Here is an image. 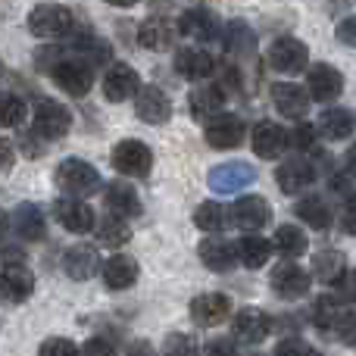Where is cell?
<instances>
[{
    "label": "cell",
    "instance_id": "cell-30",
    "mask_svg": "<svg viewBox=\"0 0 356 356\" xmlns=\"http://www.w3.org/2000/svg\"><path fill=\"white\" fill-rule=\"evenodd\" d=\"M234 244H238V263L244 266V269H263L272 257V247H275L266 238H259V234H244V238L234 241Z\"/></svg>",
    "mask_w": 356,
    "mask_h": 356
},
{
    "label": "cell",
    "instance_id": "cell-18",
    "mask_svg": "<svg viewBox=\"0 0 356 356\" xmlns=\"http://www.w3.org/2000/svg\"><path fill=\"white\" fill-rule=\"evenodd\" d=\"M309 91L300 85H294V81H278V85H272V104H275V110L282 113V116L288 119H303L309 110Z\"/></svg>",
    "mask_w": 356,
    "mask_h": 356
},
{
    "label": "cell",
    "instance_id": "cell-7",
    "mask_svg": "<svg viewBox=\"0 0 356 356\" xmlns=\"http://www.w3.org/2000/svg\"><path fill=\"white\" fill-rule=\"evenodd\" d=\"M244 135H247V125L241 116L234 113H219L216 119L207 122V144L213 150H234L244 144Z\"/></svg>",
    "mask_w": 356,
    "mask_h": 356
},
{
    "label": "cell",
    "instance_id": "cell-1",
    "mask_svg": "<svg viewBox=\"0 0 356 356\" xmlns=\"http://www.w3.org/2000/svg\"><path fill=\"white\" fill-rule=\"evenodd\" d=\"M56 50H47V60L44 56H38V66H47L50 79L56 81V85L63 88V91L69 94V97H85L88 91H91L94 85V75H91V66H88L85 60H79V56H60V60H54Z\"/></svg>",
    "mask_w": 356,
    "mask_h": 356
},
{
    "label": "cell",
    "instance_id": "cell-20",
    "mask_svg": "<svg viewBox=\"0 0 356 356\" xmlns=\"http://www.w3.org/2000/svg\"><path fill=\"white\" fill-rule=\"evenodd\" d=\"M253 178H257V172H253V166H247V163H225V166H216L213 172H209V188H213L216 194H238Z\"/></svg>",
    "mask_w": 356,
    "mask_h": 356
},
{
    "label": "cell",
    "instance_id": "cell-37",
    "mask_svg": "<svg viewBox=\"0 0 356 356\" xmlns=\"http://www.w3.org/2000/svg\"><path fill=\"white\" fill-rule=\"evenodd\" d=\"M97 238H100V244H106V247H122L131 241V228L122 216L110 213L106 219H97Z\"/></svg>",
    "mask_w": 356,
    "mask_h": 356
},
{
    "label": "cell",
    "instance_id": "cell-45",
    "mask_svg": "<svg viewBox=\"0 0 356 356\" xmlns=\"http://www.w3.org/2000/svg\"><path fill=\"white\" fill-rule=\"evenodd\" d=\"M334 297H338V303H356V272H347L334 284Z\"/></svg>",
    "mask_w": 356,
    "mask_h": 356
},
{
    "label": "cell",
    "instance_id": "cell-53",
    "mask_svg": "<svg viewBox=\"0 0 356 356\" xmlns=\"http://www.w3.org/2000/svg\"><path fill=\"white\" fill-rule=\"evenodd\" d=\"M6 228H10V219H6V213H3V209H0V241H3Z\"/></svg>",
    "mask_w": 356,
    "mask_h": 356
},
{
    "label": "cell",
    "instance_id": "cell-34",
    "mask_svg": "<svg viewBox=\"0 0 356 356\" xmlns=\"http://www.w3.org/2000/svg\"><path fill=\"white\" fill-rule=\"evenodd\" d=\"M172 25L166 22V19H147V22L138 29V41H141V47L147 50H169V44H172Z\"/></svg>",
    "mask_w": 356,
    "mask_h": 356
},
{
    "label": "cell",
    "instance_id": "cell-25",
    "mask_svg": "<svg viewBox=\"0 0 356 356\" xmlns=\"http://www.w3.org/2000/svg\"><path fill=\"white\" fill-rule=\"evenodd\" d=\"M106 209L122 219H135L141 216V197L129 181H110L106 184Z\"/></svg>",
    "mask_w": 356,
    "mask_h": 356
},
{
    "label": "cell",
    "instance_id": "cell-55",
    "mask_svg": "<svg viewBox=\"0 0 356 356\" xmlns=\"http://www.w3.org/2000/svg\"><path fill=\"white\" fill-rule=\"evenodd\" d=\"M0 75H3V63H0Z\"/></svg>",
    "mask_w": 356,
    "mask_h": 356
},
{
    "label": "cell",
    "instance_id": "cell-4",
    "mask_svg": "<svg viewBox=\"0 0 356 356\" xmlns=\"http://www.w3.org/2000/svg\"><path fill=\"white\" fill-rule=\"evenodd\" d=\"M72 29V10L63 3H38L29 13V31L35 38H63Z\"/></svg>",
    "mask_w": 356,
    "mask_h": 356
},
{
    "label": "cell",
    "instance_id": "cell-13",
    "mask_svg": "<svg viewBox=\"0 0 356 356\" xmlns=\"http://www.w3.org/2000/svg\"><path fill=\"white\" fill-rule=\"evenodd\" d=\"M269 219H272L269 203H266L263 197H257V194L238 197V200H234V207H232V222L241 228V232H247V234L259 232V228H263Z\"/></svg>",
    "mask_w": 356,
    "mask_h": 356
},
{
    "label": "cell",
    "instance_id": "cell-44",
    "mask_svg": "<svg viewBox=\"0 0 356 356\" xmlns=\"http://www.w3.org/2000/svg\"><path fill=\"white\" fill-rule=\"evenodd\" d=\"M275 356H313V347L303 338H284L282 344L275 347Z\"/></svg>",
    "mask_w": 356,
    "mask_h": 356
},
{
    "label": "cell",
    "instance_id": "cell-41",
    "mask_svg": "<svg viewBox=\"0 0 356 356\" xmlns=\"http://www.w3.org/2000/svg\"><path fill=\"white\" fill-rule=\"evenodd\" d=\"M163 356H197V341L184 332H172L163 344Z\"/></svg>",
    "mask_w": 356,
    "mask_h": 356
},
{
    "label": "cell",
    "instance_id": "cell-32",
    "mask_svg": "<svg viewBox=\"0 0 356 356\" xmlns=\"http://www.w3.org/2000/svg\"><path fill=\"white\" fill-rule=\"evenodd\" d=\"M347 259H344V253H338V250H322V253H316V259H313V275L319 278L322 284H338L341 278L347 275Z\"/></svg>",
    "mask_w": 356,
    "mask_h": 356
},
{
    "label": "cell",
    "instance_id": "cell-46",
    "mask_svg": "<svg viewBox=\"0 0 356 356\" xmlns=\"http://www.w3.org/2000/svg\"><path fill=\"white\" fill-rule=\"evenodd\" d=\"M81 356H116V350H113V344L106 338H91L81 347Z\"/></svg>",
    "mask_w": 356,
    "mask_h": 356
},
{
    "label": "cell",
    "instance_id": "cell-23",
    "mask_svg": "<svg viewBox=\"0 0 356 356\" xmlns=\"http://www.w3.org/2000/svg\"><path fill=\"white\" fill-rule=\"evenodd\" d=\"M313 178H316L313 163L300 160V156H297V160L282 163L278 172H275V181H278V188H282L284 194H300V191H307L309 184H313Z\"/></svg>",
    "mask_w": 356,
    "mask_h": 356
},
{
    "label": "cell",
    "instance_id": "cell-21",
    "mask_svg": "<svg viewBox=\"0 0 356 356\" xmlns=\"http://www.w3.org/2000/svg\"><path fill=\"white\" fill-rule=\"evenodd\" d=\"M200 263L207 266L209 272H232L238 266V244L225 238H207L200 241Z\"/></svg>",
    "mask_w": 356,
    "mask_h": 356
},
{
    "label": "cell",
    "instance_id": "cell-36",
    "mask_svg": "<svg viewBox=\"0 0 356 356\" xmlns=\"http://www.w3.org/2000/svg\"><path fill=\"white\" fill-rule=\"evenodd\" d=\"M294 209L309 228H319L322 232V228L332 225V209H328V203L322 197H303V200H297Z\"/></svg>",
    "mask_w": 356,
    "mask_h": 356
},
{
    "label": "cell",
    "instance_id": "cell-2",
    "mask_svg": "<svg viewBox=\"0 0 356 356\" xmlns=\"http://www.w3.org/2000/svg\"><path fill=\"white\" fill-rule=\"evenodd\" d=\"M113 169L129 178H147L150 169H154V150L144 141H135V138L119 141L113 147Z\"/></svg>",
    "mask_w": 356,
    "mask_h": 356
},
{
    "label": "cell",
    "instance_id": "cell-33",
    "mask_svg": "<svg viewBox=\"0 0 356 356\" xmlns=\"http://www.w3.org/2000/svg\"><path fill=\"white\" fill-rule=\"evenodd\" d=\"M228 216H232V209H225L219 200H203L200 207L194 209V225L200 228V232L216 234L228 225Z\"/></svg>",
    "mask_w": 356,
    "mask_h": 356
},
{
    "label": "cell",
    "instance_id": "cell-29",
    "mask_svg": "<svg viewBox=\"0 0 356 356\" xmlns=\"http://www.w3.org/2000/svg\"><path fill=\"white\" fill-rule=\"evenodd\" d=\"M13 225H16V234L22 241H44L47 238V222H44V213L35 207V203H19L16 209V219H13Z\"/></svg>",
    "mask_w": 356,
    "mask_h": 356
},
{
    "label": "cell",
    "instance_id": "cell-26",
    "mask_svg": "<svg viewBox=\"0 0 356 356\" xmlns=\"http://www.w3.org/2000/svg\"><path fill=\"white\" fill-rule=\"evenodd\" d=\"M188 106H191V116L194 119H216L225 106V91L219 85H197L188 97Z\"/></svg>",
    "mask_w": 356,
    "mask_h": 356
},
{
    "label": "cell",
    "instance_id": "cell-5",
    "mask_svg": "<svg viewBox=\"0 0 356 356\" xmlns=\"http://www.w3.org/2000/svg\"><path fill=\"white\" fill-rule=\"evenodd\" d=\"M309 63V47L300 41V38H278V41H272L269 47V66L275 69V72H284V75H297L303 72Z\"/></svg>",
    "mask_w": 356,
    "mask_h": 356
},
{
    "label": "cell",
    "instance_id": "cell-43",
    "mask_svg": "<svg viewBox=\"0 0 356 356\" xmlns=\"http://www.w3.org/2000/svg\"><path fill=\"white\" fill-rule=\"evenodd\" d=\"M316 131H319V129H313V125L300 122L294 131H291V144H294L297 150H313V147H316Z\"/></svg>",
    "mask_w": 356,
    "mask_h": 356
},
{
    "label": "cell",
    "instance_id": "cell-35",
    "mask_svg": "<svg viewBox=\"0 0 356 356\" xmlns=\"http://www.w3.org/2000/svg\"><path fill=\"white\" fill-rule=\"evenodd\" d=\"M272 244H275V250L282 253V257L297 259V257H303V253H307L309 241H307V234H303L297 225H278V232H275V238H272Z\"/></svg>",
    "mask_w": 356,
    "mask_h": 356
},
{
    "label": "cell",
    "instance_id": "cell-47",
    "mask_svg": "<svg viewBox=\"0 0 356 356\" xmlns=\"http://www.w3.org/2000/svg\"><path fill=\"white\" fill-rule=\"evenodd\" d=\"M338 41L347 44V47H356V16H347L338 25Z\"/></svg>",
    "mask_w": 356,
    "mask_h": 356
},
{
    "label": "cell",
    "instance_id": "cell-14",
    "mask_svg": "<svg viewBox=\"0 0 356 356\" xmlns=\"http://www.w3.org/2000/svg\"><path fill=\"white\" fill-rule=\"evenodd\" d=\"M307 91H309V97L319 100V104H332V100H338L341 91H344V75L334 66H328V63H319V66H313L307 75Z\"/></svg>",
    "mask_w": 356,
    "mask_h": 356
},
{
    "label": "cell",
    "instance_id": "cell-22",
    "mask_svg": "<svg viewBox=\"0 0 356 356\" xmlns=\"http://www.w3.org/2000/svg\"><path fill=\"white\" fill-rule=\"evenodd\" d=\"M175 72L188 81H203L216 72V60L207 54V50L197 47H184L175 54Z\"/></svg>",
    "mask_w": 356,
    "mask_h": 356
},
{
    "label": "cell",
    "instance_id": "cell-3",
    "mask_svg": "<svg viewBox=\"0 0 356 356\" xmlns=\"http://www.w3.org/2000/svg\"><path fill=\"white\" fill-rule=\"evenodd\" d=\"M56 184L66 197H85L100 188V172L85 160H63L56 166Z\"/></svg>",
    "mask_w": 356,
    "mask_h": 356
},
{
    "label": "cell",
    "instance_id": "cell-31",
    "mask_svg": "<svg viewBox=\"0 0 356 356\" xmlns=\"http://www.w3.org/2000/svg\"><path fill=\"white\" fill-rule=\"evenodd\" d=\"M222 44H225V50L232 56L244 60V56H250L253 50H257V35H253V29L247 22L234 19V22H228L225 35H222Z\"/></svg>",
    "mask_w": 356,
    "mask_h": 356
},
{
    "label": "cell",
    "instance_id": "cell-16",
    "mask_svg": "<svg viewBox=\"0 0 356 356\" xmlns=\"http://www.w3.org/2000/svg\"><path fill=\"white\" fill-rule=\"evenodd\" d=\"M35 291V275L22 263H6L0 269V297L10 303H25Z\"/></svg>",
    "mask_w": 356,
    "mask_h": 356
},
{
    "label": "cell",
    "instance_id": "cell-52",
    "mask_svg": "<svg viewBox=\"0 0 356 356\" xmlns=\"http://www.w3.org/2000/svg\"><path fill=\"white\" fill-rule=\"evenodd\" d=\"M344 169H347V175L356 178V141L350 144V150L344 154Z\"/></svg>",
    "mask_w": 356,
    "mask_h": 356
},
{
    "label": "cell",
    "instance_id": "cell-11",
    "mask_svg": "<svg viewBox=\"0 0 356 356\" xmlns=\"http://www.w3.org/2000/svg\"><path fill=\"white\" fill-rule=\"evenodd\" d=\"M272 291H275L278 297H284V300H297V297L309 294V284H313V278H309L307 269H300L297 263H282L272 269Z\"/></svg>",
    "mask_w": 356,
    "mask_h": 356
},
{
    "label": "cell",
    "instance_id": "cell-28",
    "mask_svg": "<svg viewBox=\"0 0 356 356\" xmlns=\"http://www.w3.org/2000/svg\"><path fill=\"white\" fill-rule=\"evenodd\" d=\"M316 129L328 138V141H344L356 131V110L347 106H332V110H322L319 125Z\"/></svg>",
    "mask_w": 356,
    "mask_h": 356
},
{
    "label": "cell",
    "instance_id": "cell-42",
    "mask_svg": "<svg viewBox=\"0 0 356 356\" xmlns=\"http://www.w3.org/2000/svg\"><path fill=\"white\" fill-rule=\"evenodd\" d=\"M38 356H81V350L69 338H47L38 347Z\"/></svg>",
    "mask_w": 356,
    "mask_h": 356
},
{
    "label": "cell",
    "instance_id": "cell-10",
    "mask_svg": "<svg viewBox=\"0 0 356 356\" xmlns=\"http://www.w3.org/2000/svg\"><path fill=\"white\" fill-rule=\"evenodd\" d=\"M135 113L141 122L163 125V122H169V116H172V100L166 97L163 88L141 85V91H138V97H135Z\"/></svg>",
    "mask_w": 356,
    "mask_h": 356
},
{
    "label": "cell",
    "instance_id": "cell-24",
    "mask_svg": "<svg viewBox=\"0 0 356 356\" xmlns=\"http://www.w3.org/2000/svg\"><path fill=\"white\" fill-rule=\"evenodd\" d=\"M100 272H104L106 288L125 291V288H131V284L138 282V259L129 257V253H113Z\"/></svg>",
    "mask_w": 356,
    "mask_h": 356
},
{
    "label": "cell",
    "instance_id": "cell-40",
    "mask_svg": "<svg viewBox=\"0 0 356 356\" xmlns=\"http://www.w3.org/2000/svg\"><path fill=\"white\" fill-rule=\"evenodd\" d=\"M328 332H334V338H338L341 344L356 347V313H350V309H341L338 319L332 322V328H328Z\"/></svg>",
    "mask_w": 356,
    "mask_h": 356
},
{
    "label": "cell",
    "instance_id": "cell-50",
    "mask_svg": "<svg viewBox=\"0 0 356 356\" xmlns=\"http://www.w3.org/2000/svg\"><path fill=\"white\" fill-rule=\"evenodd\" d=\"M13 160H16V150H13V144L6 141V138H0V172H6V169L13 166Z\"/></svg>",
    "mask_w": 356,
    "mask_h": 356
},
{
    "label": "cell",
    "instance_id": "cell-15",
    "mask_svg": "<svg viewBox=\"0 0 356 356\" xmlns=\"http://www.w3.org/2000/svg\"><path fill=\"white\" fill-rule=\"evenodd\" d=\"M253 141V154L263 156V160H278V156L284 154V147L291 144V131H284L278 122H259L257 129H253L250 135Z\"/></svg>",
    "mask_w": 356,
    "mask_h": 356
},
{
    "label": "cell",
    "instance_id": "cell-49",
    "mask_svg": "<svg viewBox=\"0 0 356 356\" xmlns=\"http://www.w3.org/2000/svg\"><path fill=\"white\" fill-rule=\"evenodd\" d=\"M341 225H344L347 234H356V194H350V200H347L344 207V219H341Z\"/></svg>",
    "mask_w": 356,
    "mask_h": 356
},
{
    "label": "cell",
    "instance_id": "cell-17",
    "mask_svg": "<svg viewBox=\"0 0 356 356\" xmlns=\"http://www.w3.org/2000/svg\"><path fill=\"white\" fill-rule=\"evenodd\" d=\"M178 29H181V35L194 38V41H219V35H222L219 16H216L213 10H207V6L188 10L178 19Z\"/></svg>",
    "mask_w": 356,
    "mask_h": 356
},
{
    "label": "cell",
    "instance_id": "cell-48",
    "mask_svg": "<svg viewBox=\"0 0 356 356\" xmlns=\"http://www.w3.org/2000/svg\"><path fill=\"white\" fill-rule=\"evenodd\" d=\"M203 356H238V350H234V344L228 338H219V341H209Z\"/></svg>",
    "mask_w": 356,
    "mask_h": 356
},
{
    "label": "cell",
    "instance_id": "cell-19",
    "mask_svg": "<svg viewBox=\"0 0 356 356\" xmlns=\"http://www.w3.org/2000/svg\"><path fill=\"white\" fill-rule=\"evenodd\" d=\"M232 316V300L225 294H200L191 300V319L203 328L222 325Z\"/></svg>",
    "mask_w": 356,
    "mask_h": 356
},
{
    "label": "cell",
    "instance_id": "cell-12",
    "mask_svg": "<svg viewBox=\"0 0 356 356\" xmlns=\"http://www.w3.org/2000/svg\"><path fill=\"white\" fill-rule=\"evenodd\" d=\"M269 332H272V319L257 307L241 309L232 319V334L241 344H263V341L269 338Z\"/></svg>",
    "mask_w": 356,
    "mask_h": 356
},
{
    "label": "cell",
    "instance_id": "cell-39",
    "mask_svg": "<svg viewBox=\"0 0 356 356\" xmlns=\"http://www.w3.org/2000/svg\"><path fill=\"white\" fill-rule=\"evenodd\" d=\"M25 119V104L16 94H0V129H16Z\"/></svg>",
    "mask_w": 356,
    "mask_h": 356
},
{
    "label": "cell",
    "instance_id": "cell-8",
    "mask_svg": "<svg viewBox=\"0 0 356 356\" xmlns=\"http://www.w3.org/2000/svg\"><path fill=\"white\" fill-rule=\"evenodd\" d=\"M54 216L60 219V225L72 234H88L97 228V216L81 197H60L54 203Z\"/></svg>",
    "mask_w": 356,
    "mask_h": 356
},
{
    "label": "cell",
    "instance_id": "cell-6",
    "mask_svg": "<svg viewBox=\"0 0 356 356\" xmlns=\"http://www.w3.org/2000/svg\"><path fill=\"white\" fill-rule=\"evenodd\" d=\"M35 135L41 141H56L63 138L69 129H72V113L60 104V100H41L35 106Z\"/></svg>",
    "mask_w": 356,
    "mask_h": 356
},
{
    "label": "cell",
    "instance_id": "cell-27",
    "mask_svg": "<svg viewBox=\"0 0 356 356\" xmlns=\"http://www.w3.org/2000/svg\"><path fill=\"white\" fill-rule=\"evenodd\" d=\"M97 266H100L97 250L88 244H75L63 253V269H66V275L75 278V282H88V278L97 272Z\"/></svg>",
    "mask_w": 356,
    "mask_h": 356
},
{
    "label": "cell",
    "instance_id": "cell-54",
    "mask_svg": "<svg viewBox=\"0 0 356 356\" xmlns=\"http://www.w3.org/2000/svg\"><path fill=\"white\" fill-rule=\"evenodd\" d=\"M104 3H113V6H135L138 0H104Z\"/></svg>",
    "mask_w": 356,
    "mask_h": 356
},
{
    "label": "cell",
    "instance_id": "cell-38",
    "mask_svg": "<svg viewBox=\"0 0 356 356\" xmlns=\"http://www.w3.org/2000/svg\"><path fill=\"white\" fill-rule=\"evenodd\" d=\"M75 54H79V60H85L88 66H100V63L110 60V44L94 35H85L75 41Z\"/></svg>",
    "mask_w": 356,
    "mask_h": 356
},
{
    "label": "cell",
    "instance_id": "cell-51",
    "mask_svg": "<svg viewBox=\"0 0 356 356\" xmlns=\"http://www.w3.org/2000/svg\"><path fill=\"white\" fill-rule=\"evenodd\" d=\"M129 356H156L154 344H147V341H135V344L129 347Z\"/></svg>",
    "mask_w": 356,
    "mask_h": 356
},
{
    "label": "cell",
    "instance_id": "cell-9",
    "mask_svg": "<svg viewBox=\"0 0 356 356\" xmlns=\"http://www.w3.org/2000/svg\"><path fill=\"white\" fill-rule=\"evenodd\" d=\"M138 91H141V79H138V72L129 63H116V66L106 69L104 97L110 100V104H125V100L138 97Z\"/></svg>",
    "mask_w": 356,
    "mask_h": 356
}]
</instances>
